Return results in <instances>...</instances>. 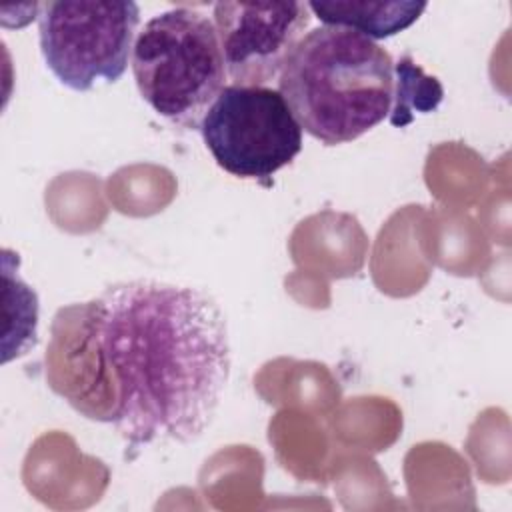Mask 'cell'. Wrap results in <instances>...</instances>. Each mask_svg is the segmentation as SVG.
<instances>
[{
  "instance_id": "cell-3",
  "label": "cell",
  "mask_w": 512,
  "mask_h": 512,
  "mask_svg": "<svg viewBox=\"0 0 512 512\" xmlns=\"http://www.w3.org/2000/svg\"><path fill=\"white\" fill-rule=\"evenodd\" d=\"M132 72L156 114L200 130L228 80L214 20L186 6L156 14L136 36Z\"/></svg>"
},
{
  "instance_id": "cell-1",
  "label": "cell",
  "mask_w": 512,
  "mask_h": 512,
  "mask_svg": "<svg viewBox=\"0 0 512 512\" xmlns=\"http://www.w3.org/2000/svg\"><path fill=\"white\" fill-rule=\"evenodd\" d=\"M46 360L52 388L136 452L188 444L208 428L228 382L230 342L208 292L130 280L62 308Z\"/></svg>"
},
{
  "instance_id": "cell-4",
  "label": "cell",
  "mask_w": 512,
  "mask_h": 512,
  "mask_svg": "<svg viewBox=\"0 0 512 512\" xmlns=\"http://www.w3.org/2000/svg\"><path fill=\"white\" fill-rule=\"evenodd\" d=\"M136 2L62 0L40 4V50L56 80L76 92L122 78L134 52Z\"/></svg>"
},
{
  "instance_id": "cell-7",
  "label": "cell",
  "mask_w": 512,
  "mask_h": 512,
  "mask_svg": "<svg viewBox=\"0 0 512 512\" xmlns=\"http://www.w3.org/2000/svg\"><path fill=\"white\" fill-rule=\"evenodd\" d=\"M308 8L324 26L350 28L374 40L390 38L412 26L426 10V2L336 0L308 2Z\"/></svg>"
},
{
  "instance_id": "cell-5",
  "label": "cell",
  "mask_w": 512,
  "mask_h": 512,
  "mask_svg": "<svg viewBox=\"0 0 512 512\" xmlns=\"http://www.w3.org/2000/svg\"><path fill=\"white\" fill-rule=\"evenodd\" d=\"M200 132L216 164L232 176L270 186L302 150V128L284 96L268 86L226 84Z\"/></svg>"
},
{
  "instance_id": "cell-6",
  "label": "cell",
  "mask_w": 512,
  "mask_h": 512,
  "mask_svg": "<svg viewBox=\"0 0 512 512\" xmlns=\"http://www.w3.org/2000/svg\"><path fill=\"white\" fill-rule=\"evenodd\" d=\"M308 2H216L214 26L234 86H264L304 38Z\"/></svg>"
},
{
  "instance_id": "cell-8",
  "label": "cell",
  "mask_w": 512,
  "mask_h": 512,
  "mask_svg": "<svg viewBox=\"0 0 512 512\" xmlns=\"http://www.w3.org/2000/svg\"><path fill=\"white\" fill-rule=\"evenodd\" d=\"M394 72V102L390 110V122L394 126L408 124L414 110L428 112L438 106L442 100V86L436 78L424 76L410 58L398 60V64H394Z\"/></svg>"
},
{
  "instance_id": "cell-2",
  "label": "cell",
  "mask_w": 512,
  "mask_h": 512,
  "mask_svg": "<svg viewBox=\"0 0 512 512\" xmlns=\"http://www.w3.org/2000/svg\"><path fill=\"white\" fill-rule=\"evenodd\" d=\"M278 92L304 132L326 146L346 144L390 114L394 62L360 32L322 24L288 54Z\"/></svg>"
}]
</instances>
